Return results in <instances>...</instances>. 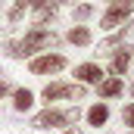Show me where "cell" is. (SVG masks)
Segmentation results:
<instances>
[{"mask_svg": "<svg viewBox=\"0 0 134 134\" xmlns=\"http://www.w3.org/2000/svg\"><path fill=\"white\" fill-rule=\"evenodd\" d=\"M87 91H84V84H63V81H53V84H47L44 91H41V97L50 103V100H81Z\"/></svg>", "mask_w": 134, "mask_h": 134, "instance_id": "2", "label": "cell"}, {"mask_svg": "<svg viewBox=\"0 0 134 134\" xmlns=\"http://www.w3.org/2000/svg\"><path fill=\"white\" fill-rule=\"evenodd\" d=\"M53 16H56V0H53V3H44V6L37 9V25H44V22L53 19Z\"/></svg>", "mask_w": 134, "mask_h": 134, "instance_id": "13", "label": "cell"}, {"mask_svg": "<svg viewBox=\"0 0 134 134\" xmlns=\"http://www.w3.org/2000/svg\"><path fill=\"white\" fill-rule=\"evenodd\" d=\"M66 37H69V44H75V47H87L91 44V28L87 25H75Z\"/></svg>", "mask_w": 134, "mask_h": 134, "instance_id": "11", "label": "cell"}, {"mask_svg": "<svg viewBox=\"0 0 134 134\" xmlns=\"http://www.w3.org/2000/svg\"><path fill=\"white\" fill-rule=\"evenodd\" d=\"M63 69H66V56H59V53H47V56L31 59V75H53Z\"/></svg>", "mask_w": 134, "mask_h": 134, "instance_id": "3", "label": "cell"}, {"mask_svg": "<svg viewBox=\"0 0 134 134\" xmlns=\"http://www.w3.org/2000/svg\"><path fill=\"white\" fill-rule=\"evenodd\" d=\"M94 16V6L91 3H81V6H75V22H87Z\"/></svg>", "mask_w": 134, "mask_h": 134, "instance_id": "15", "label": "cell"}, {"mask_svg": "<svg viewBox=\"0 0 134 134\" xmlns=\"http://www.w3.org/2000/svg\"><path fill=\"white\" fill-rule=\"evenodd\" d=\"M9 91H13V87H9V81H3V78H0V97H6Z\"/></svg>", "mask_w": 134, "mask_h": 134, "instance_id": "18", "label": "cell"}, {"mask_svg": "<svg viewBox=\"0 0 134 134\" xmlns=\"http://www.w3.org/2000/svg\"><path fill=\"white\" fill-rule=\"evenodd\" d=\"M109 122V106L106 103H94L91 109H87V125L91 128H103Z\"/></svg>", "mask_w": 134, "mask_h": 134, "instance_id": "8", "label": "cell"}, {"mask_svg": "<svg viewBox=\"0 0 134 134\" xmlns=\"http://www.w3.org/2000/svg\"><path fill=\"white\" fill-rule=\"evenodd\" d=\"M31 103H34V94L28 87H16V91H13V106H16L19 112H28Z\"/></svg>", "mask_w": 134, "mask_h": 134, "instance_id": "10", "label": "cell"}, {"mask_svg": "<svg viewBox=\"0 0 134 134\" xmlns=\"http://www.w3.org/2000/svg\"><path fill=\"white\" fill-rule=\"evenodd\" d=\"M56 44V34L47 31V28H34L28 31L22 41H13L9 47H6V56H13V59H25V56H31L34 50H41V47H53Z\"/></svg>", "mask_w": 134, "mask_h": 134, "instance_id": "1", "label": "cell"}, {"mask_svg": "<svg viewBox=\"0 0 134 134\" xmlns=\"http://www.w3.org/2000/svg\"><path fill=\"white\" fill-rule=\"evenodd\" d=\"M106 3H134V0H106Z\"/></svg>", "mask_w": 134, "mask_h": 134, "instance_id": "20", "label": "cell"}, {"mask_svg": "<svg viewBox=\"0 0 134 134\" xmlns=\"http://www.w3.org/2000/svg\"><path fill=\"white\" fill-rule=\"evenodd\" d=\"M78 119H81V109H78V106H72V109H66V122H69V125H75Z\"/></svg>", "mask_w": 134, "mask_h": 134, "instance_id": "17", "label": "cell"}, {"mask_svg": "<svg viewBox=\"0 0 134 134\" xmlns=\"http://www.w3.org/2000/svg\"><path fill=\"white\" fill-rule=\"evenodd\" d=\"M97 91H100V97H103V100H109V97H119V94H122V78H115V75H112V78H103L100 84H97Z\"/></svg>", "mask_w": 134, "mask_h": 134, "instance_id": "9", "label": "cell"}, {"mask_svg": "<svg viewBox=\"0 0 134 134\" xmlns=\"http://www.w3.org/2000/svg\"><path fill=\"white\" fill-rule=\"evenodd\" d=\"M131 28H134V16H131V19H128V22H125L115 34H109V37H106V44H119V41H125V34L131 31Z\"/></svg>", "mask_w": 134, "mask_h": 134, "instance_id": "12", "label": "cell"}, {"mask_svg": "<svg viewBox=\"0 0 134 134\" xmlns=\"http://www.w3.org/2000/svg\"><path fill=\"white\" fill-rule=\"evenodd\" d=\"M75 78L81 81V84H100L103 81V69L97 63H84V66L75 69Z\"/></svg>", "mask_w": 134, "mask_h": 134, "instance_id": "6", "label": "cell"}, {"mask_svg": "<svg viewBox=\"0 0 134 134\" xmlns=\"http://www.w3.org/2000/svg\"><path fill=\"white\" fill-rule=\"evenodd\" d=\"M128 63H131V47L125 44V47H119V50L112 53V63H109V66H112V75H115V78H119V75H125Z\"/></svg>", "mask_w": 134, "mask_h": 134, "instance_id": "7", "label": "cell"}, {"mask_svg": "<svg viewBox=\"0 0 134 134\" xmlns=\"http://www.w3.org/2000/svg\"><path fill=\"white\" fill-rule=\"evenodd\" d=\"M25 9H28V0H16V6L9 9V22H13V25H16V22H22Z\"/></svg>", "mask_w": 134, "mask_h": 134, "instance_id": "14", "label": "cell"}, {"mask_svg": "<svg viewBox=\"0 0 134 134\" xmlns=\"http://www.w3.org/2000/svg\"><path fill=\"white\" fill-rule=\"evenodd\" d=\"M3 34H6V28H0V37H3Z\"/></svg>", "mask_w": 134, "mask_h": 134, "instance_id": "21", "label": "cell"}, {"mask_svg": "<svg viewBox=\"0 0 134 134\" xmlns=\"http://www.w3.org/2000/svg\"><path fill=\"white\" fill-rule=\"evenodd\" d=\"M131 97H134V87H131Z\"/></svg>", "mask_w": 134, "mask_h": 134, "instance_id": "22", "label": "cell"}, {"mask_svg": "<svg viewBox=\"0 0 134 134\" xmlns=\"http://www.w3.org/2000/svg\"><path fill=\"white\" fill-rule=\"evenodd\" d=\"M122 122H125L128 128H134V103H128V106L122 109Z\"/></svg>", "mask_w": 134, "mask_h": 134, "instance_id": "16", "label": "cell"}, {"mask_svg": "<svg viewBox=\"0 0 134 134\" xmlns=\"http://www.w3.org/2000/svg\"><path fill=\"white\" fill-rule=\"evenodd\" d=\"M56 3H63V0H56Z\"/></svg>", "mask_w": 134, "mask_h": 134, "instance_id": "24", "label": "cell"}, {"mask_svg": "<svg viewBox=\"0 0 134 134\" xmlns=\"http://www.w3.org/2000/svg\"><path fill=\"white\" fill-rule=\"evenodd\" d=\"M131 13H134V3H109L106 16L100 19V28H115V25H122Z\"/></svg>", "mask_w": 134, "mask_h": 134, "instance_id": "4", "label": "cell"}, {"mask_svg": "<svg viewBox=\"0 0 134 134\" xmlns=\"http://www.w3.org/2000/svg\"><path fill=\"white\" fill-rule=\"evenodd\" d=\"M66 134H75V131H66Z\"/></svg>", "mask_w": 134, "mask_h": 134, "instance_id": "23", "label": "cell"}, {"mask_svg": "<svg viewBox=\"0 0 134 134\" xmlns=\"http://www.w3.org/2000/svg\"><path fill=\"white\" fill-rule=\"evenodd\" d=\"M34 128H41V131H50V128H63V125H69L66 122V112H59V109H44V112H37L31 122Z\"/></svg>", "mask_w": 134, "mask_h": 134, "instance_id": "5", "label": "cell"}, {"mask_svg": "<svg viewBox=\"0 0 134 134\" xmlns=\"http://www.w3.org/2000/svg\"><path fill=\"white\" fill-rule=\"evenodd\" d=\"M44 3H50V0H28V6H34V9H41Z\"/></svg>", "mask_w": 134, "mask_h": 134, "instance_id": "19", "label": "cell"}]
</instances>
